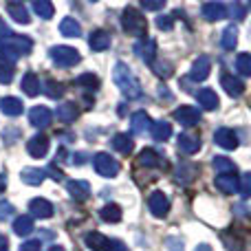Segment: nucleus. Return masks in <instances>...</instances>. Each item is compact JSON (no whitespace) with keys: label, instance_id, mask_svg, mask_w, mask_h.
Instances as JSON below:
<instances>
[{"label":"nucleus","instance_id":"f257e3e1","mask_svg":"<svg viewBox=\"0 0 251 251\" xmlns=\"http://www.w3.org/2000/svg\"><path fill=\"white\" fill-rule=\"evenodd\" d=\"M113 77H115L117 88L128 97V100H139V97H141V93H143L141 82L137 79V75L132 73V69H130L128 64L117 62V64H115V71H113Z\"/></svg>","mask_w":251,"mask_h":251},{"label":"nucleus","instance_id":"f03ea898","mask_svg":"<svg viewBox=\"0 0 251 251\" xmlns=\"http://www.w3.org/2000/svg\"><path fill=\"white\" fill-rule=\"evenodd\" d=\"M122 26L126 33L130 35H146L148 33V22L137 9L128 7L126 11L122 13Z\"/></svg>","mask_w":251,"mask_h":251},{"label":"nucleus","instance_id":"7ed1b4c3","mask_svg":"<svg viewBox=\"0 0 251 251\" xmlns=\"http://www.w3.org/2000/svg\"><path fill=\"white\" fill-rule=\"evenodd\" d=\"M49 55H51L53 64L62 66V69H69V66H75V64H79V60H82V55H79L77 49L66 47V44H60V47H53L51 51H49Z\"/></svg>","mask_w":251,"mask_h":251},{"label":"nucleus","instance_id":"20e7f679","mask_svg":"<svg viewBox=\"0 0 251 251\" xmlns=\"http://www.w3.org/2000/svg\"><path fill=\"white\" fill-rule=\"evenodd\" d=\"M86 245L93 251H128V247H126L124 243L108 238V236L100 234V231H91V234H86Z\"/></svg>","mask_w":251,"mask_h":251},{"label":"nucleus","instance_id":"39448f33","mask_svg":"<svg viewBox=\"0 0 251 251\" xmlns=\"http://www.w3.org/2000/svg\"><path fill=\"white\" fill-rule=\"evenodd\" d=\"M93 165H95V172L100 174V176L113 178V176H117L119 174L117 159H113L108 152H97V154L93 156Z\"/></svg>","mask_w":251,"mask_h":251},{"label":"nucleus","instance_id":"423d86ee","mask_svg":"<svg viewBox=\"0 0 251 251\" xmlns=\"http://www.w3.org/2000/svg\"><path fill=\"white\" fill-rule=\"evenodd\" d=\"M148 207L156 218H165L170 212V199L163 192H152L150 199H148Z\"/></svg>","mask_w":251,"mask_h":251},{"label":"nucleus","instance_id":"0eeeda50","mask_svg":"<svg viewBox=\"0 0 251 251\" xmlns=\"http://www.w3.org/2000/svg\"><path fill=\"white\" fill-rule=\"evenodd\" d=\"M134 53L141 62L146 64H154V57H156V42L152 38H143L134 44Z\"/></svg>","mask_w":251,"mask_h":251},{"label":"nucleus","instance_id":"6e6552de","mask_svg":"<svg viewBox=\"0 0 251 251\" xmlns=\"http://www.w3.org/2000/svg\"><path fill=\"white\" fill-rule=\"evenodd\" d=\"M209 71H212V60L207 55H201L199 60H194L190 69V79L192 82H203L209 77Z\"/></svg>","mask_w":251,"mask_h":251},{"label":"nucleus","instance_id":"1a4fd4ad","mask_svg":"<svg viewBox=\"0 0 251 251\" xmlns=\"http://www.w3.org/2000/svg\"><path fill=\"white\" fill-rule=\"evenodd\" d=\"M214 141H216L221 148H225V150H236L240 139L231 128H218L216 132H214Z\"/></svg>","mask_w":251,"mask_h":251},{"label":"nucleus","instance_id":"9d476101","mask_svg":"<svg viewBox=\"0 0 251 251\" xmlns=\"http://www.w3.org/2000/svg\"><path fill=\"white\" fill-rule=\"evenodd\" d=\"M174 119L181 126H196L201 122V113L194 106H178V108L174 110Z\"/></svg>","mask_w":251,"mask_h":251},{"label":"nucleus","instance_id":"9b49d317","mask_svg":"<svg viewBox=\"0 0 251 251\" xmlns=\"http://www.w3.org/2000/svg\"><path fill=\"white\" fill-rule=\"evenodd\" d=\"M51 119H53V113L47 106H33L29 113V124L35 126V128H47V126H51Z\"/></svg>","mask_w":251,"mask_h":251},{"label":"nucleus","instance_id":"f8f14e48","mask_svg":"<svg viewBox=\"0 0 251 251\" xmlns=\"http://www.w3.org/2000/svg\"><path fill=\"white\" fill-rule=\"evenodd\" d=\"M26 150H29L31 156L42 159V156H47V152H49V139L44 137V134H35V137H31L29 141H26Z\"/></svg>","mask_w":251,"mask_h":251},{"label":"nucleus","instance_id":"ddd939ff","mask_svg":"<svg viewBox=\"0 0 251 251\" xmlns=\"http://www.w3.org/2000/svg\"><path fill=\"white\" fill-rule=\"evenodd\" d=\"M66 190H69L71 199L79 201V203L88 201V196H91V185L86 181H69L66 183Z\"/></svg>","mask_w":251,"mask_h":251},{"label":"nucleus","instance_id":"4468645a","mask_svg":"<svg viewBox=\"0 0 251 251\" xmlns=\"http://www.w3.org/2000/svg\"><path fill=\"white\" fill-rule=\"evenodd\" d=\"M203 18L209 22L225 20L227 18V7L223 2H205L203 4Z\"/></svg>","mask_w":251,"mask_h":251},{"label":"nucleus","instance_id":"2eb2a0df","mask_svg":"<svg viewBox=\"0 0 251 251\" xmlns=\"http://www.w3.org/2000/svg\"><path fill=\"white\" fill-rule=\"evenodd\" d=\"M29 212L33 214L35 218H51L55 209H53V205L49 203L47 199H33L29 203Z\"/></svg>","mask_w":251,"mask_h":251},{"label":"nucleus","instance_id":"dca6fc26","mask_svg":"<svg viewBox=\"0 0 251 251\" xmlns=\"http://www.w3.org/2000/svg\"><path fill=\"white\" fill-rule=\"evenodd\" d=\"M214 183H216V187L223 194H234V192H238V176H236V174H218V176L214 178Z\"/></svg>","mask_w":251,"mask_h":251},{"label":"nucleus","instance_id":"f3484780","mask_svg":"<svg viewBox=\"0 0 251 251\" xmlns=\"http://www.w3.org/2000/svg\"><path fill=\"white\" fill-rule=\"evenodd\" d=\"M221 84H223V88H225V93H227L229 97H240V95L245 93V84H243V79L234 77V75H223Z\"/></svg>","mask_w":251,"mask_h":251},{"label":"nucleus","instance_id":"a211bd4d","mask_svg":"<svg viewBox=\"0 0 251 251\" xmlns=\"http://www.w3.org/2000/svg\"><path fill=\"white\" fill-rule=\"evenodd\" d=\"M196 100H199V104L203 106L205 110H216L218 106H221L218 95L212 91V88H201V91L196 93Z\"/></svg>","mask_w":251,"mask_h":251},{"label":"nucleus","instance_id":"6ab92c4d","mask_svg":"<svg viewBox=\"0 0 251 251\" xmlns=\"http://www.w3.org/2000/svg\"><path fill=\"white\" fill-rule=\"evenodd\" d=\"M0 110H2L7 117H18V115H22L25 106H22V101L18 100V97H2V100H0Z\"/></svg>","mask_w":251,"mask_h":251},{"label":"nucleus","instance_id":"aec40b11","mask_svg":"<svg viewBox=\"0 0 251 251\" xmlns=\"http://www.w3.org/2000/svg\"><path fill=\"white\" fill-rule=\"evenodd\" d=\"M201 148V139L196 134H178V150L185 152V154H194Z\"/></svg>","mask_w":251,"mask_h":251},{"label":"nucleus","instance_id":"412c9836","mask_svg":"<svg viewBox=\"0 0 251 251\" xmlns=\"http://www.w3.org/2000/svg\"><path fill=\"white\" fill-rule=\"evenodd\" d=\"M88 47L93 49V51H106V49L110 47V33H106V31H93L91 38H88Z\"/></svg>","mask_w":251,"mask_h":251},{"label":"nucleus","instance_id":"4be33fe9","mask_svg":"<svg viewBox=\"0 0 251 251\" xmlns=\"http://www.w3.org/2000/svg\"><path fill=\"white\" fill-rule=\"evenodd\" d=\"M130 124H132V132L134 134H143V132H148V130L152 128V119L148 117V113H143V110L134 113L132 119H130Z\"/></svg>","mask_w":251,"mask_h":251},{"label":"nucleus","instance_id":"5701e85b","mask_svg":"<svg viewBox=\"0 0 251 251\" xmlns=\"http://www.w3.org/2000/svg\"><path fill=\"white\" fill-rule=\"evenodd\" d=\"M7 11H9V16H11L16 22H20V25H29V22H31L29 9H26L22 2H9L7 4Z\"/></svg>","mask_w":251,"mask_h":251},{"label":"nucleus","instance_id":"b1692460","mask_svg":"<svg viewBox=\"0 0 251 251\" xmlns=\"http://www.w3.org/2000/svg\"><path fill=\"white\" fill-rule=\"evenodd\" d=\"M44 176H47V172L40 168H25L20 172L22 183H26V185H40L44 181Z\"/></svg>","mask_w":251,"mask_h":251},{"label":"nucleus","instance_id":"393cba45","mask_svg":"<svg viewBox=\"0 0 251 251\" xmlns=\"http://www.w3.org/2000/svg\"><path fill=\"white\" fill-rule=\"evenodd\" d=\"M113 148L117 152H122V154H130V152L134 150V141H132V137H130V134L119 132V134H115V137H113Z\"/></svg>","mask_w":251,"mask_h":251},{"label":"nucleus","instance_id":"a878e982","mask_svg":"<svg viewBox=\"0 0 251 251\" xmlns=\"http://www.w3.org/2000/svg\"><path fill=\"white\" fill-rule=\"evenodd\" d=\"M4 42L16 49L20 55H26V53H31V49H33V42H31L29 38H25V35H11V38H7Z\"/></svg>","mask_w":251,"mask_h":251},{"label":"nucleus","instance_id":"bb28decb","mask_svg":"<svg viewBox=\"0 0 251 251\" xmlns=\"http://www.w3.org/2000/svg\"><path fill=\"white\" fill-rule=\"evenodd\" d=\"M33 231V216L25 214V216H18L13 221V234L16 236H29Z\"/></svg>","mask_w":251,"mask_h":251},{"label":"nucleus","instance_id":"cd10ccee","mask_svg":"<svg viewBox=\"0 0 251 251\" xmlns=\"http://www.w3.org/2000/svg\"><path fill=\"white\" fill-rule=\"evenodd\" d=\"M139 165H143V168H161V165H165V163L161 161V156L156 154L154 150L146 148V150H141V154H139Z\"/></svg>","mask_w":251,"mask_h":251},{"label":"nucleus","instance_id":"c85d7f7f","mask_svg":"<svg viewBox=\"0 0 251 251\" xmlns=\"http://www.w3.org/2000/svg\"><path fill=\"white\" fill-rule=\"evenodd\" d=\"M20 88L25 91V95L35 97L40 93V79H38V75H35V73H26L25 77H22Z\"/></svg>","mask_w":251,"mask_h":251},{"label":"nucleus","instance_id":"c756f323","mask_svg":"<svg viewBox=\"0 0 251 251\" xmlns=\"http://www.w3.org/2000/svg\"><path fill=\"white\" fill-rule=\"evenodd\" d=\"M60 31L66 38H79V35H82V26H79V22L75 20V18H64V20L60 22Z\"/></svg>","mask_w":251,"mask_h":251},{"label":"nucleus","instance_id":"7c9ffc66","mask_svg":"<svg viewBox=\"0 0 251 251\" xmlns=\"http://www.w3.org/2000/svg\"><path fill=\"white\" fill-rule=\"evenodd\" d=\"M100 216H101V221H104V223H119L124 214H122V207H119V205L108 203V205H104V207H101Z\"/></svg>","mask_w":251,"mask_h":251},{"label":"nucleus","instance_id":"2f4dec72","mask_svg":"<svg viewBox=\"0 0 251 251\" xmlns=\"http://www.w3.org/2000/svg\"><path fill=\"white\" fill-rule=\"evenodd\" d=\"M170 134H172V124H168V122L152 124V137H154V141H168Z\"/></svg>","mask_w":251,"mask_h":251},{"label":"nucleus","instance_id":"473e14b6","mask_svg":"<svg viewBox=\"0 0 251 251\" xmlns=\"http://www.w3.org/2000/svg\"><path fill=\"white\" fill-rule=\"evenodd\" d=\"M221 44H223V49H227V51H231V49L238 44V29H236L234 25L231 26H227L225 31H223V35H221Z\"/></svg>","mask_w":251,"mask_h":251},{"label":"nucleus","instance_id":"72a5a7b5","mask_svg":"<svg viewBox=\"0 0 251 251\" xmlns=\"http://www.w3.org/2000/svg\"><path fill=\"white\" fill-rule=\"evenodd\" d=\"M75 117H77V108H75V104L66 101V104L57 106V119H60V122L69 124V122H75Z\"/></svg>","mask_w":251,"mask_h":251},{"label":"nucleus","instance_id":"f704fd0d","mask_svg":"<svg viewBox=\"0 0 251 251\" xmlns=\"http://www.w3.org/2000/svg\"><path fill=\"white\" fill-rule=\"evenodd\" d=\"M18 57H20V53H18L16 49L9 47L7 42H0V62H4L7 66H11V64L18 62Z\"/></svg>","mask_w":251,"mask_h":251},{"label":"nucleus","instance_id":"c9c22d12","mask_svg":"<svg viewBox=\"0 0 251 251\" xmlns=\"http://www.w3.org/2000/svg\"><path fill=\"white\" fill-rule=\"evenodd\" d=\"M214 168H216L221 174H236L234 161L227 159V156H214Z\"/></svg>","mask_w":251,"mask_h":251},{"label":"nucleus","instance_id":"e433bc0d","mask_svg":"<svg viewBox=\"0 0 251 251\" xmlns=\"http://www.w3.org/2000/svg\"><path fill=\"white\" fill-rule=\"evenodd\" d=\"M33 11L38 13L40 18H44V20H49V18H53V4L49 2V0H35L33 2Z\"/></svg>","mask_w":251,"mask_h":251},{"label":"nucleus","instance_id":"4c0bfd02","mask_svg":"<svg viewBox=\"0 0 251 251\" xmlns=\"http://www.w3.org/2000/svg\"><path fill=\"white\" fill-rule=\"evenodd\" d=\"M75 84H77V86L88 88V91H95V88L100 86V79H97V75H93V73H84V75H79V77L75 79Z\"/></svg>","mask_w":251,"mask_h":251},{"label":"nucleus","instance_id":"58836bf2","mask_svg":"<svg viewBox=\"0 0 251 251\" xmlns=\"http://www.w3.org/2000/svg\"><path fill=\"white\" fill-rule=\"evenodd\" d=\"M236 69L240 75H251V55L249 53H240L236 57Z\"/></svg>","mask_w":251,"mask_h":251},{"label":"nucleus","instance_id":"ea45409f","mask_svg":"<svg viewBox=\"0 0 251 251\" xmlns=\"http://www.w3.org/2000/svg\"><path fill=\"white\" fill-rule=\"evenodd\" d=\"M44 93H47L51 100H57V97L64 95V88H62V84L53 82V79H49L47 84H44Z\"/></svg>","mask_w":251,"mask_h":251},{"label":"nucleus","instance_id":"a19ab883","mask_svg":"<svg viewBox=\"0 0 251 251\" xmlns=\"http://www.w3.org/2000/svg\"><path fill=\"white\" fill-rule=\"evenodd\" d=\"M238 192H240V196L243 199H247V196L251 194V174H243L240 176V185H238Z\"/></svg>","mask_w":251,"mask_h":251},{"label":"nucleus","instance_id":"79ce46f5","mask_svg":"<svg viewBox=\"0 0 251 251\" xmlns=\"http://www.w3.org/2000/svg\"><path fill=\"white\" fill-rule=\"evenodd\" d=\"M13 216V205L9 201H0V221H7Z\"/></svg>","mask_w":251,"mask_h":251},{"label":"nucleus","instance_id":"37998d69","mask_svg":"<svg viewBox=\"0 0 251 251\" xmlns=\"http://www.w3.org/2000/svg\"><path fill=\"white\" fill-rule=\"evenodd\" d=\"M163 0H141V7L146 11H159V9H163Z\"/></svg>","mask_w":251,"mask_h":251},{"label":"nucleus","instance_id":"c03bdc74","mask_svg":"<svg viewBox=\"0 0 251 251\" xmlns=\"http://www.w3.org/2000/svg\"><path fill=\"white\" fill-rule=\"evenodd\" d=\"M13 79V69L7 64H0V82L2 84H9Z\"/></svg>","mask_w":251,"mask_h":251},{"label":"nucleus","instance_id":"a18cd8bd","mask_svg":"<svg viewBox=\"0 0 251 251\" xmlns=\"http://www.w3.org/2000/svg\"><path fill=\"white\" fill-rule=\"evenodd\" d=\"M172 25H174L172 16H159V18H156V26H159L161 31H170V29H172Z\"/></svg>","mask_w":251,"mask_h":251},{"label":"nucleus","instance_id":"49530a36","mask_svg":"<svg viewBox=\"0 0 251 251\" xmlns=\"http://www.w3.org/2000/svg\"><path fill=\"white\" fill-rule=\"evenodd\" d=\"M152 66H154V73L159 77H170L172 75V66L170 64H152Z\"/></svg>","mask_w":251,"mask_h":251},{"label":"nucleus","instance_id":"de8ad7c7","mask_svg":"<svg viewBox=\"0 0 251 251\" xmlns=\"http://www.w3.org/2000/svg\"><path fill=\"white\" fill-rule=\"evenodd\" d=\"M20 251H42V245H40V240H26V243H22Z\"/></svg>","mask_w":251,"mask_h":251},{"label":"nucleus","instance_id":"09e8293b","mask_svg":"<svg viewBox=\"0 0 251 251\" xmlns=\"http://www.w3.org/2000/svg\"><path fill=\"white\" fill-rule=\"evenodd\" d=\"M11 35H13V31L9 29V25L2 20V18H0V40H2V42H4V40H7V38H11Z\"/></svg>","mask_w":251,"mask_h":251},{"label":"nucleus","instance_id":"8fccbe9b","mask_svg":"<svg viewBox=\"0 0 251 251\" xmlns=\"http://www.w3.org/2000/svg\"><path fill=\"white\" fill-rule=\"evenodd\" d=\"M168 245H170V251H183V243L176 240V238H170Z\"/></svg>","mask_w":251,"mask_h":251},{"label":"nucleus","instance_id":"3c124183","mask_svg":"<svg viewBox=\"0 0 251 251\" xmlns=\"http://www.w3.org/2000/svg\"><path fill=\"white\" fill-rule=\"evenodd\" d=\"M47 172H49V174H53L51 178H55V181H62V178H64V174H62L60 170H55V165H51V168H49Z\"/></svg>","mask_w":251,"mask_h":251},{"label":"nucleus","instance_id":"603ef678","mask_svg":"<svg viewBox=\"0 0 251 251\" xmlns=\"http://www.w3.org/2000/svg\"><path fill=\"white\" fill-rule=\"evenodd\" d=\"M0 251H9V240L4 234H0Z\"/></svg>","mask_w":251,"mask_h":251},{"label":"nucleus","instance_id":"864d4df0","mask_svg":"<svg viewBox=\"0 0 251 251\" xmlns=\"http://www.w3.org/2000/svg\"><path fill=\"white\" fill-rule=\"evenodd\" d=\"M4 190H7V176H4V174H0V194H2Z\"/></svg>","mask_w":251,"mask_h":251},{"label":"nucleus","instance_id":"5fc2aeb1","mask_svg":"<svg viewBox=\"0 0 251 251\" xmlns=\"http://www.w3.org/2000/svg\"><path fill=\"white\" fill-rule=\"evenodd\" d=\"M196 251H212V247H209V245H199Z\"/></svg>","mask_w":251,"mask_h":251},{"label":"nucleus","instance_id":"6e6d98bb","mask_svg":"<svg viewBox=\"0 0 251 251\" xmlns=\"http://www.w3.org/2000/svg\"><path fill=\"white\" fill-rule=\"evenodd\" d=\"M49 251H64V247H60V245H55V247H51Z\"/></svg>","mask_w":251,"mask_h":251}]
</instances>
